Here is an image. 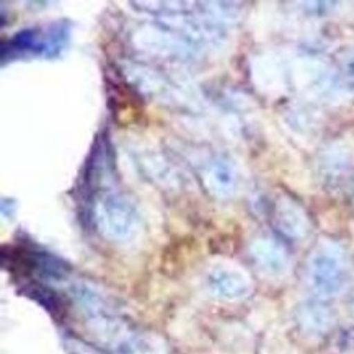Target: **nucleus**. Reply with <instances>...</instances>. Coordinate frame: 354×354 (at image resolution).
I'll return each mask as SVG.
<instances>
[{"instance_id": "39448f33", "label": "nucleus", "mask_w": 354, "mask_h": 354, "mask_svg": "<svg viewBox=\"0 0 354 354\" xmlns=\"http://www.w3.org/2000/svg\"><path fill=\"white\" fill-rule=\"evenodd\" d=\"M209 189L217 196H230L237 188V174L235 169L225 160H212L204 174Z\"/></svg>"}, {"instance_id": "20e7f679", "label": "nucleus", "mask_w": 354, "mask_h": 354, "mask_svg": "<svg viewBox=\"0 0 354 354\" xmlns=\"http://www.w3.org/2000/svg\"><path fill=\"white\" fill-rule=\"evenodd\" d=\"M252 258L255 265L268 276H281L289 268V255L278 240L271 237L257 239L252 243Z\"/></svg>"}, {"instance_id": "0eeeda50", "label": "nucleus", "mask_w": 354, "mask_h": 354, "mask_svg": "<svg viewBox=\"0 0 354 354\" xmlns=\"http://www.w3.org/2000/svg\"><path fill=\"white\" fill-rule=\"evenodd\" d=\"M331 320L330 310L320 304H307L299 310V324L308 333H324L330 328Z\"/></svg>"}, {"instance_id": "f257e3e1", "label": "nucleus", "mask_w": 354, "mask_h": 354, "mask_svg": "<svg viewBox=\"0 0 354 354\" xmlns=\"http://www.w3.org/2000/svg\"><path fill=\"white\" fill-rule=\"evenodd\" d=\"M308 284L317 296L335 297L343 292L349 278V260L338 243L324 242L308 261Z\"/></svg>"}, {"instance_id": "f03ea898", "label": "nucleus", "mask_w": 354, "mask_h": 354, "mask_svg": "<svg viewBox=\"0 0 354 354\" xmlns=\"http://www.w3.org/2000/svg\"><path fill=\"white\" fill-rule=\"evenodd\" d=\"M98 230L111 242H129L139 232V214L120 194H105L95 206Z\"/></svg>"}, {"instance_id": "7ed1b4c3", "label": "nucleus", "mask_w": 354, "mask_h": 354, "mask_svg": "<svg viewBox=\"0 0 354 354\" xmlns=\"http://www.w3.org/2000/svg\"><path fill=\"white\" fill-rule=\"evenodd\" d=\"M207 286L216 297L225 301H239L252 290L250 279L240 270L230 266H214L207 274Z\"/></svg>"}, {"instance_id": "423d86ee", "label": "nucleus", "mask_w": 354, "mask_h": 354, "mask_svg": "<svg viewBox=\"0 0 354 354\" xmlns=\"http://www.w3.org/2000/svg\"><path fill=\"white\" fill-rule=\"evenodd\" d=\"M278 224L286 235L292 239H301L307 232V219L304 212L292 203L279 204Z\"/></svg>"}]
</instances>
